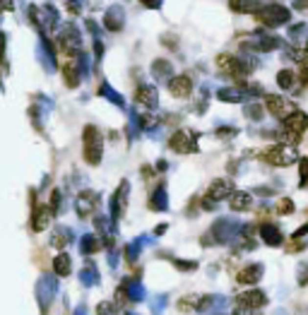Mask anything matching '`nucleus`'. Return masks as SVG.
I'll list each match as a JSON object with an SVG mask.
<instances>
[{
    "label": "nucleus",
    "instance_id": "1",
    "mask_svg": "<svg viewBox=\"0 0 308 315\" xmlns=\"http://www.w3.org/2000/svg\"><path fill=\"white\" fill-rule=\"evenodd\" d=\"M101 149H104V140H101V133L94 128V125H87L84 128V159L96 166L101 161Z\"/></svg>",
    "mask_w": 308,
    "mask_h": 315
},
{
    "label": "nucleus",
    "instance_id": "2",
    "mask_svg": "<svg viewBox=\"0 0 308 315\" xmlns=\"http://www.w3.org/2000/svg\"><path fill=\"white\" fill-rule=\"evenodd\" d=\"M262 159H265L267 164H272V166H289V164L296 161V152H294V147H289V144H275V147H270V149L262 154Z\"/></svg>",
    "mask_w": 308,
    "mask_h": 315
},
{
    "label": "nucleus",
    "instance_id": "3",
    "mask_svg": "<svg viewBox=\"0 0 308 315\" xmlns=\"http://www.w3.org/2000/svg\"><path fill=\"white\" fill-rule=\"evenodd\" d=\"M258 22H262L265 27H280L284 22H289V10L280 5H270V7H260L255 15Z\"/></svg>",
    "mask_w": 308,
    "mask_h": 315
},
{
    "label": "nucleus",
    "instance_id": "4",
    "mask_svg": "<svg viewBox=\"0 0 308 315\" xmlns=\"http://www.w3.org/2000/svg\"><path fill=\"white\" fill-rule=\"evenodd\" d=\"M168 147L173 149V152H178V154H188V152H195V140H193V135L188 133V130H176L173 135H171V140H168Z\"/></svg>",
    "mask_w": 308,
    "mask_h": 315
},
{
    "label": "nucleus",
    "instance_id": "5",
    "mask_svg": "<svg viewBox=\"0 0 308 315\" xmlns=\"http://www.w3.org/2000/svg\"><path fill=\"white\" fill-rule=\"evenodd\" d=\"M284 130L291 133V135H296V137H301L308 130V113H304V111H291V113L284 118Z\"/></svg>",
    "mask_w": 308,
    "mask_h": 315
},
{
    "label": "nucleus",
    "instance_id": "6",
    "mask_svg": "<svg viewBox=\"0 0 308 315\" xmlns=\"http://www.w3.org/2000/svg\"><path fill=\"white\" fill-rule=\"evenodd\" d=\"M236 303H238V308H246V311H255V308H262L265 303H267V296L260 291V289H251V291H246V293H241L238 298H236Z\"/></svg>",
    "mask_w": 308,
    "mask_h": 315
},
{
    "label": "nucleus",
    "instance_id": "7",
    "mask_svg": "<svg viewBox=\"0 0 308 315\" xmlns=\"http://www.w3.org/2000/svg\"><path fill=\"white\" fill-rule=\"evenodd\" d=\"M168 89H171V96L186 99V96H190V91H193V80H190L188 75H176L173 80H168Z\"/></svg>",
    "mask_w": 308,
    "mask_h": 315
},
{
    "label": "nucleus",
    "instance_id": "8",
    "mask_svg": "<svg viewBox=\"0 0 308 315\" xmlns=\"http://www.w3.org/2000/svg\"><path fill=\"white\" fill-rule=\"evenodd\" d=\"M265 106H267V111L272 115H277V118H286V115L294 111V106L286 101V99H282L277 94H272V96H265Z\"/></svg>",
    "mask_w": 308,
    "mask_h": 315
},
{
    "label": "nucleus",
    "instance_id": "9",
    "mask_svg": "<svg viewBox=\"0 0 308 315\" xmlns=\"http://www.w3.org/2000/svg\"><path fill=\"white\" fill-rule=\"evenodd\" d=\"M231 188H234V183L231 180H226V178H217V180H212V185H210V190H207V200L217 202V200H224L231 195Z\"/></svg>",
    "mask_w": 308,
    "mask_h": 315
},
{
    "label": "nucleus",
    "instance_id": "10",
    "mask_svg": "<svg viewBox=\"0 0 308 315\" xmlns=\"http://www.w3.org/2000/svg\"><path fill=\"white\" fill-rule=\"evenodd\" d=\"M229 207L234 212H248L253 207V195L251 193H243V190H236L229 195Z\"/></svg>",
    "mask_w": 308,
    "mask_h": 315
},
{
    "label": "nucleus",
    "instance_id": "11",
    "mask_svg": "<svg viewBox=\"0 0 308 315\" xmlns=\"http://www.w3.org/2000/svg\"><path fill=\"white\" fill-rule=\"evenodd\" d=\"M135 101L142 104V106H147V109H154L157 106V89L149 85H140L138 91H135Z\"/></svg>",
    "mask_w": 308,
    "mask_h": 315
},
{
    "label": "nucleus",
    "instance_id": "12",
    "mask_svg": "<svg viewBox=\"0 0 308 315\" xmlns=\"http://www.w3.org/2000/svg\"><path fill=\"white\" fill-rule=\"evenodd\" d=\"M260 277H262V265H248V267H243L238 274H236V279L241 282V284H258L260 282Z\"/></svg>",
    "mask_w": 308,
    "mask_h": 315
},
{
    "label": "nucleus",
    "instance_id": "13",
    "mask_svg": "<svg viewBox=\"0 0 308 315\" xmlns=\"http://www.w3.org/2000/svg\"><path fill=\"white\" fill-rule=\"evenodd\" d=\"M260 236H262V241L267 246H282V241H284V236H282L277 224H262L260 226Z\"/></svg>",
    "mask_w": 308,
    "mask_h": 315
},
{
    "label": "nucleus",
    "instance_id": "14",
    "mask_svg": "<svg viewBox=\"0 0 308 315\" xmlns=\"http://www.w3.org/2000/svg\"><path fill=\"white\" fill-rule=\"evenodd\" d=\"M96 202H99V195H94V193H82L80 198H77V212H80V217H89L92 212H94V207H96Z\"/></svg>",
    "mask_w": 308,
    "mask_h": 315
},
{
    "label": "nucleus",
    "instance_id": "15",
    "mask_svg": "<svg viewBox=\"0 0 308 315\" xmlns=\"http://www.w3.org/2000/svg\"><path fill=\"white\" fill-rule=\"evenodd\" d=\"M113 217L118 219L120 214H123V209H125V204H128V183L123 180L120 183V188H118V193L113 195Z\"/></svg>",
    "mask_w": 308,
    "mask_h": 315
},
{
    "label": "nucleus",
    "instance_id": "16",
    "mask_svg": "<svg viewBox=\"0 0 308 315\" xmlns=\"http://www.w3.org/2000/svg\"><path fill=\"white\" fill-rule=\"evenodd\" d=\"M48 222H51V209H48L46 204L36 207V212H34V222H31V226H34V231L46 229V226H48Z\"/></svg>",
    "mask_w": 308,
    "mask_h": 315
},
{
    "label": "nucleus",
    "instance_id": "17",
    "mask_svg": "<svg viewBox=\"0 0 308 315\" xmlns=\"http://www.w3.org/2000/svg\"><path fill=\"white\" fill-rule=\"evenodd\" d=\"M104 24H106V29H111V31L123 29V10L120 7H111L109 15H106V20H104Z\"/></svg>",
    "mask_w": 308,
    "mask_h": 315
},
{
    "label": "nucleus",
    "instance_id": "18",
    "mask_svg": "<svg viewBox=\"0 0 308 315\" xmlns=\"http://www.w3.org/2000/svg\"><path fill=\"white\" fill-rule=\"evenodd\" d=\"M149 207H152V209H166V190H164V185L157 188V195H152Z\"/></svg>",
    "mask_w": 308,
    "mask_h": 315
},
{
    "label": "nucleus",
    "instance_id": "19",
    "mask_svg": "<svg viewBox=\"0 0 308 315\" xmlns=\"http://www.w3.org/2000/svg\"><path fill=\"white\" fill-rule=\"evenodd\" d=\"M176 308L183 311V313H193V311H197V298L195 296H186V298H181L176 303Z\"/></svg>",
    "mask_w": 308,
    "mask_h": 315
},
{
    "label": "nucleus",
    "instance_id": "20",
    "mask_svg": "<svg viewBox=\"0 0 308 315\" xmlns=\"http://www.w3.org/2000/svg\"><path fill=\"white\" fill-rule=\"evenodd\" d=\"M229 7H231L234 12L243 15V12H248L253 7V0H229Z\"/></svg>",
    "mask_w": 308,
    "mask_h": 315
},
{
    "label": "nucleus",
    "instance_id": "21",
    "mask_svg": "<svg viewBox=\"0 0 308 315\" xmlns=\"http://www.w3.org/2000/svg\"><path fill=\"white\" fill-rule=\"evenodd\" d=\"M277 85H280L282 89H289V87L294 85V72H291V70H282L280 75H277Z\"/></svg>",
    "mask_w": 308,
    "mask_h": 315
},
{
    "label": "nucleus",
    "instance_id": "22",
    "mask_svg": "<svg viewBox=\"0 0 308 315\" xmlns=\"http://www.w3.org/2000/svg\"><path fill=\"white\" fill-rule=\"evenodd\" d=\"M56 272H58V274H63V277H65V274L70 272V258H68L65 253L56 258Z\"/></svg>",
    "mask_w": 308,
    "mask_h": 315
},
{
    "label": "nucleus",
    "instance_id": "23",
    "mask_svg": "<svg viewBox=\"0 0 308 315\" xmlns=\"http://www.w3.org/2000/svg\"><path fill=\"white\" fill-rule=\"evenodd\" d=\"M299 173H301L299 185H301V188H306L308 185V159H299Z\"/></svg>",
    "mask_w": 308,
    "mask_h": 315
},
{
    "label": "nucleus",
    "instance_id": "24",
    "mask_svg": "<svg viewBox=\"0 0 308 315\" xmlns=\"http://www.w3.org/2000/svg\"><path fill=\"white\" fill-rule=\"evenodd\" d=\"M294 212V202L289 200V198H282L277 202V214H291Z\"/></svg>",
    "mask_w": 308,
    "mask_h": 315
},
{
    "label": "nucleus",
    "instance_id": "25",
    "mask_svg": "<svg viewBox=\"0 0 308 315\" xmlns=\"http://www.w3.org/2000/svg\"><path fill=\"white\" fill-rule=\"evenodd\" d=\"M222 101H241V94H236L234 89H219V94H217Z\"/></svg>",
    "mask_w": 308,
    "mask_h": 315
},
{
    "label": "nucleus",
    "instance_id": "26",
    "mask_svg": "<svg viewBox=\"0 0 308 315\" xmlns=\"http://www.w3.org/2000/svg\"><path fill=\"white\" fill-rule=\"evenodd\" d=\"M152 68H154V72H157V75H166L168 70H171V65H168L166 60H154V65H152Z\"/></svg>",
    "mask_w": 308,
    "mask_h": 315
},
{
    "label": "nucleus",
    "instance_id": "27",
    "mask_svg": "<svg viewBox=\"0 0 308 315\" xmlns=\"http://www.w3.org/2000/svg\"><path fill=\"white\" fill-rule=\"evenodd\" d=\"M299 284H301V287L308 284V262H301V265H299Z\"/></svg>",
    "mask_w": 308,
    "mask_h": 315
},
{
    "label": "nucleus",
    "instance_id": "28",
    "mask_svg": "<svg viewBox=\"0 0 308 315\" xmlns=\"http://www.w3.org/2000/svg\"><path fill=\"white\" fill-rule=\"evenodd\" d=\"M99 313L101 315H118V308H113V303H101V306H99Z\"/></svg>",
    "mask_w": 308,
    "mask_h": 315
},
{
    "label": "nucleus",
    "instance_id": "29",
    "mask_svg": "<svg viewBox=\"0 0 308 315\" xmlns=\"http://www.w3.org/2000/svg\"><path fill=\"white\" fill-rule=\"evenodd\" d=\"M248 118H253V120H260L262 118V111H260V106H248Z\"/></svg>",
    "mask_w": 308,
    "mask_h": 315
},
{
    "label": "nucleus",
    "instance_id": "30",
    "mask_svg": "<svg viewBox=\"0 0 308 315\" xmlns=\"http://www.w3.org/2000/svg\"><path fill=\"white\" fill-rule=\"evenodd\" d=\"M306 246H308L306 241H296V243H291V246H286V250H289V253H299V250H304Z\"/></svg>",
    "mask_w": 308,
    "mask_h": 315
},
{
    "label": "nucleus",
    "instance_id": "31",
    "mask_svg": "<svg viewBox=\"0 0 308 315\" xmlns=\"http://www.w3.org/2000/svg\"><path fill=\"white\" fill-rule=\"evenodd\" d=\"M173 265L178 267V270H195L197 262H181V260H173Z\"/></svg>",
    "mask_w": 308,
    "mask_h": 315
},
{
    "label": "nucleus",
    "instance_id": "32",
    "mask_svg": "<svg viewBox=\"0 0 308 315\" xmlns=\"http://www.w3.org/2000/svg\"><path fill=\"white\" fill-rule=\"evenodd\" d=\"M301 82H304V85H308V58L304 60V70H301Z\"/></svg>",
    "mask_w": 308,
    "mask_h": 315
},
{
    "label": "nucleus",
    "instance_id": "33",
    "mask_svg": "<svg viewBox=\"0 0 308 315\" xmlns=\"http://www.w3.org/2000/svg\"><path fill=\"white\" fill-rule=\"evenodd\" d=\"M5 60V34L0 31V63Z\"/></svg>",
    "mask_w": 308,
    "mask_h": 315
},
{
    "label": "nucleus",
    "instance_id": "34",
    "mask_svg": "<svg viewBox=\"0 0 308 315\" xmlns=\"http://www.w3.org/2000/svg\"><path fill=\"white\" fill-rule=\"evenodd\" d=\"M12 0H0V10H12Z\"/></svg>",
    "mask_w": 308,
    "mask_h": 315
},
{
    "label": "nucleus",
    "instance_id": "35",
    "mask_svg": "<svg viewBox=\"0 0 308 315\" xmlns=\"http://www.w3.org/2000/svg\"><path fill=\"white\" fill-rule=\"evenodd\" d=\"M144 7H159V0H140Z\"/></svg>",
    "mask_w": 308,
    "mask_h": 315
},
{
    "label": "nucleus",
    "instance_id": "36",
    "mask_svg": "<svg viewBox=\"0 0 308 315\" xmlns=\"http://www.w3.org/2000/svg\"><path fill=\"white\" fill-rule=\"evenodd\" d=\"M304 233H308V224H304V226H301V229L296 231V233H294V236H291V238H301V236H304Z\"/></svg>",
    "mask_w": 308,
    "mask_h": 315
},
{
    "label": "nucleus",
    "instance_id": "37",
    "mask_svg": "<svg viewBox=\"0 0 308 315\" xmlns=\"http://www.w3.org/2000/svg\"><path fill=\"white\" fill-rule=\"evenodd\" d=\"M294 7H308V0H296Z\"/></svg>",
    "mask_w": 308,
    "mask_h": 315
},
{
    "label": "nucleus",
    "instance_id": "38",
    "mask_svg": "<svg viewBox=\"0 0 308 315\" xmlns=\"http://www.w3.org/2000/svg\"><path fill=\"white\" fill-rule=\"evenodd\" d=\"M234 315H253V311H246V308H238Z\"/></svg>",
    "mask_w": 308,
    "mask_h": 315
},
{
    "label": "nucleus",
    "instance_id": "39",
    "mask_svg": "<svg viewBox=\"0 0 308 315\" xmlns=\"http://www.w3.org/2000/svg\"><path fill=\"white\" fill-rule=\"evenodd\" d=\"M306 51H308V44H306Z\"/></svg>",
    "mask_w": 308,
    "mask_h": 315
}]
</instances>
